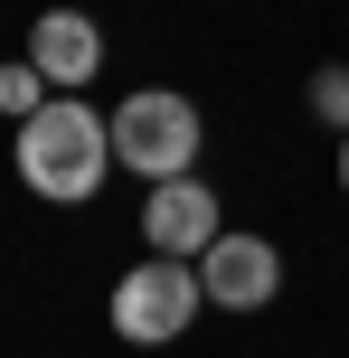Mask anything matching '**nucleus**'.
Listing matches in <instances>:
<instances>
[{"mask_svg":"<svg viewBox=\"0 0 349 358\" xmlns=\"http://www.w3.org/2000/svg\"><path fill=\"white\" fill-rule=\"evenodd\" d=\"M113 170V113H94L85 94H48V104L19 123V179H29L48 208H85Z\"/></svg>","mask_w":349,"mask_h":358,"instance_id":"obj_1","label":"nucleus"},{"mask_svg":"<svg viewBox=\"0 0 349 358\" xmlns=\"http://www.w3.org/2000/svg\"><path fill=\"white\" fill-rule=\"evenodd\" d=\"M199 104L189 94H170V85H142V94H123L113 104V170H132L142 189H161V179H189L199 170Z\"/></svg>","mask_w":349,"mask_h":358,"instance_id":"obj_2","label":"nucleus"},{"mask_svg":"<svg viewBox=\"0 0 349 358\" xmlns=\"http://www.w3.org/2000/svg\"><path fill=\"white\" fill-rule=\"evenodd\" d=\"M199 302H208L199 264H180V255H142V264L113 283V330H123L132 349H161V340H180V330L199 321Z\"/></svg>","mask_w":349,"mask_h":358,"instance_id":"obj_3","label":"nucleus"},{"mask_svg":"<svg viewBox=\"0 0 349 358\" xmlns=\"http://www.w3.org/2000/svg\"><path fill=\"white\" fill-rule=\"evenodd\" d=\"M218 236H227V217H218V189H208L199 170H189V179H161V189H142V245H151V255L199 264Z\"/></svg>","mask_w":349,"mask_h":358,"instance_id":"obj_4","label":"nucleus"},{"mask_svg":"<svg viewBox=\"0 0 349 358\" xmlns=\"http://www.w3.org/2000/svg\"><path fill=\"white\" fill-rule=\"evenodd\" d=\"M199 283H208L218 311H264V302L283 292V255L264 245V236H236V227H227L218 245L199 255Z\"/></svg>","mask_w":349,"mask_h":358,"instance_id":"obj_5","label":"nucleus"},{"mask_svg":"<svg viewBox=\"0 0 349 358\" xmlns=\"http://www.w3.org/2000/svg\"><path fill=\"white\" fill-rule=\"evenodd\" d=\"M29 57H38V76H48L57 94H85L94 66H104V29H94L85 10H48L29 29Z\"/></svg>","mask_w":349,"mask_h":358,"instance_id":"obj_6","label":"nucleus"},{"mask_svg":"<svg viewBox=\"0 0 349 358\" xmlns=\"http://www.w3.org/2000/svg\"><path fill=\"white\" fill-rule=\"evenodd\" d=\"M48 94H57V85L38 76V57H10V66H0V113H10V123H29Z\"/></svg>","mask_w":349,"mask_h":358,"instance_id":"obj_7","label":"nucleus"},{"mask_svg":"<svg viewBox=\"0 0 349 358\" xmlns=\"http://www.w3.org/2000/svg\"><path fill=\"white\" fill-rule=\"evenodd\" d=\"M312 113H321L331 132H349V66H321V76H312Z\"/></svg>","mask_w":349,"mask_h":358,"instance_id":"obj_8","label":"nucleus"},{"mask_svg":"<svg viewBox=\"0 0 349 358\" xmlns=\"http://www.w3.org/2000/svg\"><path fill=\"white\" fill-rule=\"evenodd\" d=\"M340 189H349V132H340Z\"/></svg>","mask_w":349,"mask_h":358,"instance_id":"obj_9","label":"nucleus"}]
</instances>
